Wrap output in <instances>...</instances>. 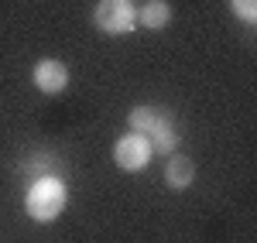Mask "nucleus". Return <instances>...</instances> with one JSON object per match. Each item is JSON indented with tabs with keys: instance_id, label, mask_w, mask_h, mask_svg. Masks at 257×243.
Instances as JSON below:
<instances>
[{
	"instance_id": "obj_6",
	"label": "nucleus",
	"mask_w": 257,
	"mask_h": 243,
	"mask_svg": "<svg viewBox=\"0 0 257 243\" xmlns=\"http://www.w3.org/2000/svg\"><path fill=\"white\" fill-rule=\"evenodd\" d=\"M192 182H196V164H192V158L182 154V151L168 154L165 158V188L168 192H185Z\"/></svg>"
},
{
	"instance_id": "obj_9",
	"label": "nucleus",
	"mask_w": 257,
	"mask_h": 243,
	"mask_svg": "<svg viewBox=\"0 0 257 243\" xmlns=\"http://www.w3.org/2000/svg\"><path fill=\"white\" fill-rule=\"evenodd\" d=\"M230 11L243 24H257V0H230Z\"/></svg>"
},
{
	"instance_id": "obj_2",
	"label": "nucleus",
	"mask_w": 257,
	"mask_h": 243,
	"mask_svg": "<svg viewBox=\"0 0 257 243\" xmlns=\"http://www.w3.org/2000/svg\"><path fill=\"white\" fill-rule=\"evenodd\" d=\"M69 205V188L59 175H45L35 178L28 195H24V212L31 223H55Z\"/></svg>"
},
{
	"instance_id": "obj_8",
	"label": "nucleus",
	"mask_w": 257,
	"mask_h": 243,
	"mask_svg": "<svg viewBox=\"0 0 257 243\" xmlns=\"http://www.w3.org/2000/svg\"><path fill=\"white\" fill-rule=\"evenodd\" d=\"M55 168H59V158H55V154H48V151H35L28 161L21 164V171H24L28 178H45V175H55Z\"/></svg>"
},
{
	"instance_id": "obj_5",
	"label": "nucleus",
	"mask_w": 257,
	"mask_h": 243,
	"mask_svg": "<svg viewBox=\"0 0 257 243\" xmlns=\"http://www.w3.org/2000/svg\"><path fill=\"white\" fill-rule=\"evenodd\" d=\"M31 82L38 86V93H45V96H59V93L69 89L72 72H69V65L59 62V59H38L35 69H31Z\"/></svg>"
},
{
	"instance_id": "obj_4",
	"label": "nucleus",
	"mask_w": 257,
	"mask_h": 243,
	"mask_svg": "<svg viewBox=\"0 0 257 243\" xmlns=\"http://www.w3.org/2000/svg\"><path fill=\"white\" fill-rule=\"evenodd\" d=\"M155 158V151H151V141L144 137V134H123L117 144H113V164H117L120 171H144L148 164Z\"/></svg>"
},
{
	"instance_id": "obj_3",
	"label": "nucleus",
	"mask_w": 257,
	"mask_h": 243,
	"mask_svg": "<svg viewBox=\"0 0 257 243\" xmlns=\"http://www.w3.org/2000/svg\"><path fill=\"white\" fill-rule=\"evenodd\" d=\"M93 24L110 38L131 35L138 28V4L134 0H99L93 11Z\"/></svg>"
},
{
	"instance_id": "obj_1",
	"label": "nucleus",
	"mask_w": 257,
	"mask_h": 243,
	"mask_svg": "<svg viewBox=\"0 0 257 243\" xmlns=\"http://www.w3.org/2000/svg\"><path fill=\"white\" fill-rule=\"evenodd\" d=\"M127 127L134 134H144L151 141V151L161 158L175 154L178 144H182V130H178L172 110H165V106H134L127 113Z\"/></svg>"
},
{
	"instance_id": "obj_7",
	"label": "nucleus",
	"mask_w": 257,
	"mask_h": 243,
	"mask_svg": "<svg viewBox=\"0 0 257 243\" xmlns=\"http://www.w3.org/2000/svg\"><path fill=\"white\" fill-rule=\"evenodd\" d=\"M138 24L148 31H165L172 24V4L168 0H148L144 7H138Z\"/></svg>"
}]
</instances>
